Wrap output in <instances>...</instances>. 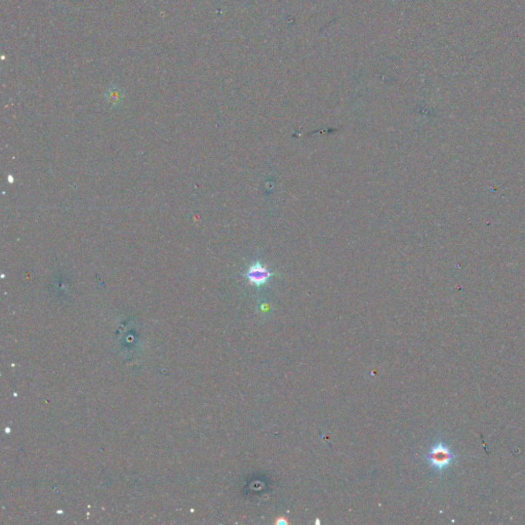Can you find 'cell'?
I'll list each match as a JSON object with an SVG mask.
<instances>
[{
    "label": "cell",
    "instance_id": "cell-1",
    "mask_svg": "<svg viewBox=\"0 0 525 525\" xmlns=\"http://www.w3.org/2000/svg\"><path fill=\"white\" fill-rule=\"evenodd\" d=\"M426 459L434 470L442 472L451 466L452 463L457 459V455L453 453L450 447L446 445L443 441L439 440L428 451Z\"/></svg>",
    "mask_w": 525,
    "mask_h": 525
},
{
    "label": "cell",
    "instance_id": "cell-2",
    "mask_svg": "<svg viewBox=\"0 0 525 525\" xmlns=\"http://www.w3.org/2000/svg\"><path fill=\"white\" fill-rule=\"evenodd\" d=\"M273 276V274L265 266L261 264V262L257 261L253 265H250L245 273V277L249 283L261 288L265 285Z\"/></svg>",
    "mask_w": 525,
    "mask_h": 525
}]
</instances>
